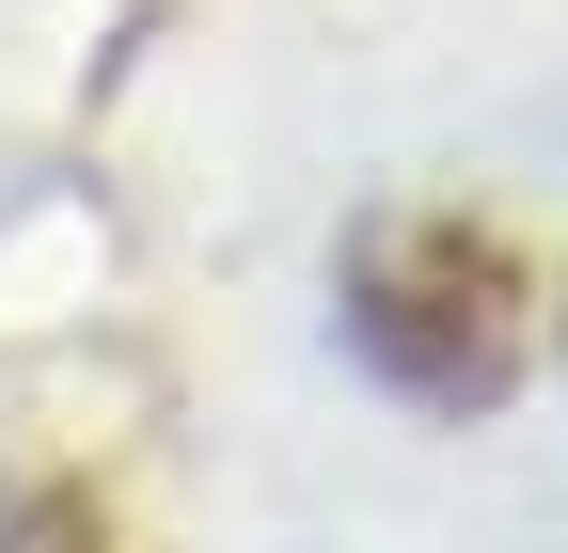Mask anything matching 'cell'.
Here are the masks:
<instances>
[{
	"label": "cell",
	"instance_id": "1",
	"mask_svg": "<svg viewBox=\"0 0 568 553\" xmlns=\"http://www.w3.org/2000/svg\"><path fill=\"white\" fill-rule=\"evenodd\" d=\"M347 349L426 411H489L521 380V253L474 222H379L347 253Z\"/></svg>",
	"mask_w": 568,
	"mask_h": 553
}]
</instances>
